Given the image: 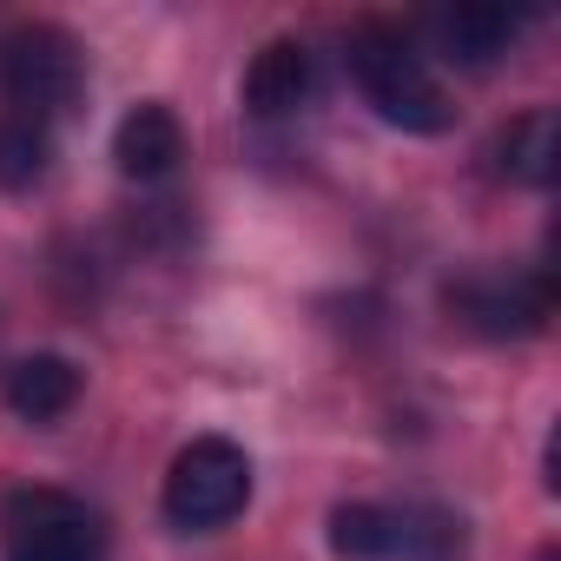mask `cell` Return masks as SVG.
Instances as JSON below:
<instances>
[{
  "label": "cell",
  "mask_w": 561,
  "mask_h": 561,
  "mask_svg": "<svg viewBox=\"0 0 561 561\" xmlns=\"http://www.w3.org/2000/svg\"><path fill=\"white\" fill-rule=\"evenodd\" d=\"M344 60H351L357 93L377 106V119H390L403 133H449L456 126V106H449V93H443V80L410 27L364 21V27H351Z\"/></svg>",
  "instance_id": "cell-1"
},
{
  "label": "cell",
  "mask_w": 561,
  "mask_h": 561,
  "mask_svg": "<svg viewBox=\"0 0 561 561\" xmlns=\"http://www.w3.org/2000/svg\"><path fill=\"white\" fill-rule=\"evenodd\" d=\"M423 34H430V47H436L449 67L482 73V67H495V60L515 47L522 14L495 8V0H462V8H436V14L423 21Z\"/></svg>",
  "instance_id": "cell-7"
},
{
  "label": "cell",
  "mask_w": 561,
  "mask_h": 561,
  "mask_svg": "<svg viewBox=\"0 0 561 561\" xmlns=\"http://www.w3.org/2000/svg\"><path fill=\"white\" fill-rule=\"evenodd\" d=\"M443 305L456 311V324H469L476 337L515 344V337H541L554 318V277L548 271H508V264H482L449 277Z\"/></svg>",
  "instance_id": "cell-6"
},
{
  "label": "cell",
  "mask_w": 561,
  "mask_h": 561,
  "mask_svg": "<svg viewBox=\"0 0 561 561\" xmlns=\"http://www.w3.org/2000/svg\"><path fill=\"white\" fill-rule=\"evenodd\" d=\"M113 159H119V172L139 179V185L172 179L179 159H185V126H179V113L159 106V100L133 106V113L119 119V133H113Z\"/></svg>",
  "instance_id": "cell-9"
},
{
  "label": "cell",
  "mask_w": 561,
  "mask_h": 561,
  "mask_svg": "<svg viewBox=\"0 0 561 561\" xmlns=\"http://www.w3.org/2000/svg\"><path fill=\"white\" fill-rule=\"evenodd\" d=\"M165 522L185 528V535H218L225 522L244 515L251 502V456L231 443V436H192L172 469H165Z\"/></svg>",
  "instance_id": "cell-5"
},
{
  "label": "cell",
  "mask_w": 561,
  "mask_h": 561,
  "mask_svg": "<svg viewBox=\"0 0 561 561\" xmlns=\"http://www.w3.org/2000/svg\"><path fill=\"white\" fill-rule=\"evenodd\" d=\"M87 93V54L67 27L54 21H34V27H14L0 41V100L21 119H67Z\"/></svg>",
  "instance_id": "cell-2"
},
{
  "label": "cell",
  "mask_w": 561,
  "mask_h": 561,
  "mask_svg": "<svg viewBox=\"0 0 561 561\" xmlns=\"http://www.w3.org/2000/svg\"><path fill=\"white\" fill-rule=\"evenodd\" d=\"M80 390H87L80 364L60 357V351H34V357H21L8 370V410L27 416V423H60L80 403Z\"/></svg>",
  "instance_id": "cell-11"
},
{
  "label": "cell",
  "mask_w": 561,
  "mask_h": 561,
  "mask_svg": "<svg viewBox=\"0 0 561 561\" xmlns=\"http://www.w3.org/2000/svg\"><path fill=\"white\" fill-rule=\"evenodd\" d=\"M535 561H561V554H554V548H541V554H535Z\"/></svg>",
  "instance_id": "cell-13"
},
{
  "label": "cell",
  "mask_w": 561,
  "mask_h": 561,
  "mask_svg": "<svg viewBox=\"0 0 561 561\" xmlns=\"http://www.w3.org/2000/svg\"><path fill=\"white\" fill-rule=\"evenodd\" d=\"M489 159H495V172H502L508 185H535V192L554 185V165H561V126H554V113H548V106L515 113V119L495 133Z\"/></svg>",
  "instance_id": "cell-10"
},
{
  "label": "cell",
  "mask_w": 561,
  "mask_h": 561,
  "mask_svg": "<svg viewBox=\"0 0 561 561\" xmlns=\"http://www.w3.org/2000/svg\"><path fill=\"white\" fill-rule=\"evenodd\" d=\"M311 93H318V60L305 41H271L244 67V113L251 119H291L311 106Z\"/></svg>",
  "instance_id": "cell-8"
},
{
  "label": "cell",
  "mask_w": 561,
  "mask_h": 561,
  "mask_svg": "<svg viewBox=\"0 0 561 561\" xmlns=\"http://www.w3.org/2000/svg\"><path fill=\"white\" fill-rule=\"evenodd\" d=\"M47 165H54V126L21 119V113H0V192L41 185Z\"/></svg>",
  "instance_id": "cell-12"
},
{
  "label": "cell",
  "mask_w": 561,
  "mask_h": 561,
  "mask_svg": "<svg viewBox=\"0 0 561 561\" xmlns=\"http://www.w3.org/2000/svg\"><path fill=\"white\" fill-rule=\"evenodd\" d=\"M331 554L337 561H456L462 522L423 502H337L331 508Z\"/></svg>",
  "instance_id": "cell-3"
},
{
  "label": "cell",
  "mask_w": 561,
  "mask_h": 561,
  "mask_svg": "<svg viewBox=\"0 0 561 561\" xmlns=\"http://www.w3.org/2000/svg\"><path fill=\"white\" fill-rule=\"evenodd\" d=\"M106 515L67 489H14L0 502V561H106Z\"/></svg>",
  "instance_id": "cell-4"
}]
</instances>
